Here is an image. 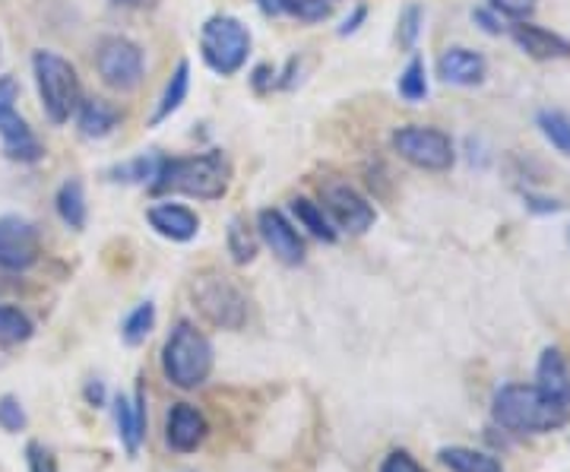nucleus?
<instances>
[{"mask_svg":"<svg viewBox=\"0 0 570 472\" xmlns=\"http://www.w3.org/2000/svg\"><path fill=\"white\" fill-rule=\"evenodd\" d=\"M55 204H58V216L63 219V226H70L73 232L86 228V190H82L80 178L63 181Z\"/></svg>","mask_w":570,"mask_h":472,"instance_id":"nucleus-20","label":"nucleus"},{"mask_svg":"<svg viewBox=\"0 0 570 472\" xmlns=\"http://www.w3.org/2000/svg\"><path fill=\"white\" fill-rule=\"evenodd\" d=\"M190 298L209 324L242 330L247 324V298L223 273H200L190 283Z\"/></svg>","mask_w":570,"mask_h":472,"instance_id":"nucleus-6","label":"nucleus"},{"mask_svg":"<svg viewBox=\"0 0 570 472\" xmlns=\"http://www.w3.org/2000/svg\"><path fill=\"white\" fill-rule=\"evenodd\" d=\"M377 472H425V466H419L415 456H409L406 451H393Z\"/></svg>","mask_w":570,"mask_h":472,"instance_id":"nucleus-35","label":"nucleus"},{"mask_svg":"<svg viewBox=\"0 0 570 472\" xmlns=\"http://www.w3.org/2000/svg\"><path fill=\"white\" fill-rule=\"evenodd\" d=\"M472 20L482 22V29H485V32H491V36H498V32H501V26H498V22H494V17H491V13H485V10H475V13H472Z\"/></svg>","mask_w":570,"mask_h":472,"instance_id":"nucleus-37","label":"nucleus"},{"mask_svg":"<svg viewBox=\"0 0 570 472\" xmlns=\"http://www.w3.org/2000/svg\"><path fill=\"white\" fill-rule=\"evenodd\" d=\"M321 194H324L326 216L333 219L336 228H343L348 235H362V232L374 226V219H377L374 206L367 204L365 194H358L352 185H346V181H330V185H324Z\"/></svg>","mask_w":570,"mask_h":472,"instance_id":"nucleus-10","label":"nucleus"},{"mask_svg":"<svg viewBox=\"0 0 570 472\" xmlns=\"http://www.w3.org/2000/svg\"><path fill=\"white\" fill-rule=\"evenodd\" d=\"M159 163L163 159H134V163H124L118 168H111V178L115 181H127V185H149L153 178H156V171H159Z\"/></svg>","mask_w":570,"mask_h":472,"instance_id":"nucleus-29","label":"nucleus"},{"mask_svg":"<svg viewBox=\"0 0 570 472\" xmlns=\"http://www.w3.org/2000/svg\"><path fill=\"white\" fill-rule=\"evenodd\" d=\"M209 434V422L197 406L190 403H175L168 412V425H165V437L171 444V451L190 453L197 451Z\"/></svg>","mask_w":570,"mask_h":472,"instance_id":"nucleus-14","label":"nucleus"},{"mask_svg":"<svg viewBox=\"0 0 570 472\" xmlns=\"http://www.w3.org/2000/svg\"><path fill=\"white\" fill-rule=\"evenodd\" d=\"M257 235L273 250V257L279 264H285V267L305 264V242H302V235L295 232V226L285 219L279 209H261V216H257Z\"/></svg>","mask_w":570,"mask_h":472,"instance_id":"nucleus-12","label":"nucleus"},{"mask_svg":"<svg viewBox=\"0 0 570 472\" xmlns=\"http://www.w3.org/2000/svg\"><path fill=\"white\" fill-rule=\"evenodd\" d=\"M491 419L513 434L558 432L570 422V410L539 391L535 384H508L491 400Z\"/></svg>","mask_w":570,"mask_h":472,"instance_id":"nucleus-2","label":"nucleus"},{"mask_svg":"<svg viewBox=\"0 0 570 472\" xmlns=\"http://www.w3.org/2000/svg\"><path fill=\"white\" fill-rule=\"evenodd\" d=\"M535 387L570 410V365L568 358H564V352L549 346V350L539 355V365H535Z\"/></svg>","mask_w":570,"mask_h":472,"instance_id":"nucleus-17","label":"nucleus"},{"mask_svg":"<svg viewBox=\"0 0 570 472\" xmlns=\"http://www.w3.org/2000/svg\"><path fill=\"white\" fill-rule=\"evenodd\" d=\"M146 219H149V226L156 228L163 238H171V242H190V238L200 232V219H197V213L181 204L149 206Z\"/></svg>","mask_w":570,"mask_h":472,"instance_id":"nucleus-16","label":"nucleus"},{"mask_svg":"<svg viewBox=\"0 0 570 472\" xmlns=\"http://www.w3.org/2000/svg\"><path fill=\"white\" fill-rule=\"evenodd\" d=\"M39 228L20 216H0V267L22 273L39 264Z\"/></svg>","mask_w":570,"mask_h":472,"instance_id":"nucleus-11","label":"nucleus"},{"mask_svg":"<svg viewBox=\"0 0 570 472\" xmlns=\"http://www.w3.org/2000/svg\"><path fill=\"white\" fill-rule=\"evenodd\" d=\"M510 36L517 41V48L523 55H530L532 61H564L570 58V41L551 29H542L535 22L517 20L510 26Z\"/></svg>","mask_w":570,"mask_h":472,"instance_id":"nucleus-13","label":"nucleus"},{"mask_svg":"<svg viewBox=\"0 0 570 472\" xmlns=\"http://www.w3.org/2000/svg\"><path fill=\"white\" fill-rule=\"evenodd\" d=\"M485 70L489 63L479 51L472 48H448L441 58H438V77L450 86H479L485 80Z\"/></svg>","mask_w":570,"mask_h":472,"instance_id":"nucleus-15","label":"nucleus"},{"mask_svg":"<svg viewBox=\"0 0 570 472\" xmlns=\"http://www.w3.org/2000/svg\"><path fill=\"white\" fill-rule=\"evenodd\" d=\"M438 456H441V463L450 472H504L494 456L482 451H472V448H444Z\"/></svg>","mask_w":570,"mask_h":472,"instance_id":"nucleus-21","label":"nucleus"},{"mask_svg":"<svg viewBox=\"0 0 570 472\" xmlns=\"http://www.w3.org/2000/svg\"><path fill=\"white\" fill-rule=\"evenodd\" d=\"M257 247H261V235L247 226V219H232L228 226V254L235 264H250L257 257Z\"/></svg>","mask_w":570,"mask_h":472,"instance_id":"nucleus-25","label":"nucleus"},{"mask_svg":"<svg viewBox=\"0 0 570 472\" xmlns=\"http://www.w3.org/2000/svg\"><path fill=\"white\" fill-rule=\"evenodd\" d=\"M32 333H36V327H32V321L20 308L0 305V346L3 350L22 346L26 340H32Z\"/></svg>","mask_w":570,"mask_h":472,"instance_id":"nucleus-24","label":"nucleus"},{"mask_svg":"<svg viewBox=\"0 0 570 472\" xmlns=\"http://www.w3.org/2000/svg\"><path fill=\"white\" fill-rule=\"evenodd\" d=\"M77 111H80L82 137H89V140H102L121 121V111L105 99H86Z\"/></svg>","mask_w":570,"mask_h":472,"instance_id":"nucleus-19","label":"nucleus"},{"mask_svg":"<svg viewBox=\"0 0 570 472\" xmlns=\"http://www.w3.org/2000/svg\"><path fill=\"white\" fill-rule=\"evenodd\" d=\"M283 10L285 13H292V17H298V20H324L326 13H330V3L326 0H283Z\"/></svg>","mask_w":570,"mask_h":472,"instance_id":"nucleus-32","label":"nucleus"},{"mask_svg":"<svg viewBox=\"0 0 570 472\" xmlns=\"http://www.w3.org/2000/svg\"><path fill=\"white\" fill-rule=\"evenodd\" d=\"M232 185V163L219 149H209L200 156L163 159L156 178L149 181L153 194H184L197 200H219Z\"/></svg>","mask_w":570,"mask_h":472,"instance_id":"nucleus-1","label":"nucleus"},{"mask_svg":"<svg viewBox=\"0 0 570 472\" xmlns=\"http://www.w3.org/2000/svg\"><path fill=\"white\" fill-rule=\"evenodd\" d=\"M400 96L406 102H422L428 96V77H425V61L415 55L412 61L406 63V70L400 73Z\"/></svg>","mask_w":570,"mask_h":472,"instance_id":"nucleus-28","label":"nucleus"},{"mask_svg":"<svg viewBox=\"0 0 570 472\" xmlns=\"http://www.w3.org/2000/svg\"><path fill=\"white\" fill-rule=\"evenodd\" d=\"M393 149L400 153V159L409 165L422 168V171H450L456 163V149L444 130L438 127H422V124H409L393 134Z\"/></svg>","mask_w":570,"mask_h":472,"instance_id":"nucleus-7","label":"nucleus"},{"mask_svg":"<svg viewBox=\"0 0 570 472\" xmlns=\"http://www.w3.org/2000/svg\"><path fill=\"white\" fill-rule=\"evenodd\" d=\"M17 99H20V86L13 77H0V140L3 153L13 163H39L41 144L36 134L29 130V124L17 115Z\"/></svg>","mask_w":570,"mask_h":472,"instance_id":"nucleus-8","label":"nucleus"},{"mask_svg":"<svg viewBox=\"0 0 570 472\" xmlns=\"http://www.w3.org/2000/svg\"><path fill=\"white\" fill-rule=\"evenodd\" d=\"M96 67L105 86L118 89V92H134L142 82V51L137 41L124 39V36H108L99 41L96 51Z\"/></svg>","mask_w":570,"mask_h":472,"instance_id":"nucleus-9","label":"nucleus"},{"mask_svg":"<svg viewBox=\"0 0 570 472\" xmlns=\"http://www.w3.org/2000/svg\"><path fill=\"white\" fill-rule=\"evenodd\" d=\"M568 242H570V228H568Z\"/></svg>","mask_w":570,"mask_h":472,"instance_id":"nucleus-41","label":"nucleus"},{"mask_svg":"<svg viewBox=\"0 0 570 472\" xmlns=\"http://www.w3.org/2000/svg\"><path fill=\"white\" fill-rule=\"evenodd\" d=\"M163 371L165 377L181 391L200 387L206 377L213 374V346L190 321H181L178 327L171 330V336H168L163 350Z\"/></svg>","mask_w":570,"mask_h":472,"instance_id":"nucleus-4","label":"nucleus"},{"mask_svg":"<svg viewBox=\"0 0 570 472\" xmlns=\"http://www.w3.org/2000/svg\"><path fill=\"white\" fill-rule=\"evenodd\" d=\"M118 3H140V0H118Z\"/></svg>","mask_w":570,"mask_h":472,"instance_id":"nucleus-40","label":"nucleus"},{"mask_svg":"<svg viewBox=\"0 0 570 472\" xmlns=\"http://www.w3.org/2000/svg\"><path fill=\"white\" fill-rule=\"evenodd\" d=\"M200 55L219 77L238 73L250 58V32L235 17H209L200 29Z\"/></svg>","mask_w":570,"mask_h":472,"instance_id":"nucleus-5","label":"nucleus"},{"mask_svg":"<svg viewBox=\"0 0 570 472\" xmlns=\"http://www.w3.org/2000/svg\"><path fill=\"white\" fill-rule=\"evenodd\" d=\"M32 73H36V86H39V99L48 121L67 124L70 115H77L82 102V86L77 77V67L55 55V51H36L32 58Z\"/></svg>","mask_w":570,"mask_h":472,"instance_id":"nucleus-3","label":"nucleus"},{"mask_svg":"<svg viewBox=\"0 0 570 472\" xmlns=\"http://www.w3.org/2000/svg\"><path fill=\"white\" fill-rule=\"evenodd\" d=\"M539 130L546 134V140L558 153L570 156V115H564V111H539Z\"/></svg>","mask_w":570,"mask_h":472,"instance_id":"nucleus-26","label":"nucleus"},{"mask_svg":"<svg viewBox=\"0 0 570 472\" xmlns=\"http://www.w3.org/2000/svg\"><path fill=\"white\" fill-rule=\"evenodd\" d=\"M365 17H367V10L365 7H358V10H355V13H352V17H348L343 26H340V36H352V32H355V29L365 22Z\"/></svg>","mask_w":570,"mask_h":472,"instance_id":"nucleus-36","label":"nucleus"},{"mask_svg":"<svg viewBox=\"0 0 570 472\" xmlns=\"http://www.w3.org/2000/svg\"><path fill=\"white\" fill-rule=\"evenodd\" d=\"M26 460H29V472H58L55 453L48 451V448H41L39 441H32V444L26 448Z\"/></svg>","mask_w":570,"mask_h":472,"instance_id":"nucleus-33","label":"nucleus"},{"mask_svg":"<svg viewBox=\"0 0 570 472\" xmlns=\"http://www.w3.org/2000/svg\"><path fill=\"white\" fill-rule=\"evenodd\" d=\"M494 13H504L510 20H527L535 10V0H491Z\"/></svg>","mask_w":570,"mask_h":472,"instance_id":"nucleus-34","label":"nucleus"},{"mask_svg":"<svg viewBox=\"0 0 570 472\" xmlns=\"http://www.w3.org/2000/svg\"><path fill=\"white\" fill-rule=\"evenodd\" d=\"M261 3V10H264L266 17H276V13H283V0H257Z\"/></svg>","mask_w":570,"mask_h":472,"instance_id":"nucleus-39","label":"nucleus"},{"mask_svg":"<svg viewBox=\"0 0 570 472\" xmlns=\"http://www.w3.org/2000/svg\"><path fill=\"white\" fill-rule=\"evenodd\" d=\"M422 22H425V13H422V7L419 3H409L406 10L400 13V29H396V39L400 45L412 51L415 45H419V36H422Z\"/></svg>","mask_w":570,"mask_h":472,"instance_id":"nucleus-30","label":"nucleus"},{"mask_svg":"<svg viewBox=\"0 0 570 472\" xmlns=\"http://www.w3.org/2000/svg\"><path fill=\"white\" fill-rule=\"evenodd\" d=\"M153 324H156V308L146 302V305H140V308H134L130 314H127V321H124L121 327V336L127 346H140V343H146V336L153 333Z\"/></svg>","mask_w":570,"mask_h":472,"instance_id":"nucleus-27","label":"nucleus"},{"mask_svg":"<svg viewBox=\"0 0 570 472\" xmlns=\"http://www.w3.org/2000/svg\"><path fill=\"white\" fill-rule=\"evenodd\" d=\"M187 89H190V63L181 61L175 67V73H171V80L165 86L163 99H159V108H156V115H153V124H163L165 118H171L178 108L187 99Z\"/></svg>","mask_w":570,"mask_h":472,"instance_id":"nucleus-23","label":"nucleus"},{"mask_svg":"<svg viewBox=\"0 0 570 472\" xmlns=\"http://www.w3.org/2000/svg\"><path fill=\"white\" fill-rule=\"evenodd\" d=\"M0 429L10 434L26 429V410L17 396H0Z\"/></svg>","mask_w":570,"mask_h":472,"instance_id":"nucleus-31","label":"nucleus"},{"mask_svg":"<svg viewBox=\"0 0 570 472\" xmlns=\"http://www.w3.org/2000/svg\"><path fill=\"white\" fill-rule=\"evenodd\" d=\"M86 400H89V403H96V406H102L105 403L102 384H89V387H86Z\"/></svg>","mask_w":570,"mask_h":472,"instance_id":"nucleus-38","label":"nucleus"},{"mask_svg":"<svg viewBox=\"0 0 570 472\" xmlns=\"http://www.w3.org/2000/svg\"><path fill=\"white\" fill-rule=\"evenodd\" d=\"M115 419H118V434H121L124 448L130 456H137L142 437H146V396H142V391H137L134 400L118 396L115 400Z\"/></svg>","mask_w":570,"mask_h":472,"instance_id":"nucleus-18","label":"nucleus"},{"mask_svg":"<svg viewBox=\"0 0 570 472\" xmlns=\"http://www.w3.org/2000/svg\"><path fill=\"white\" fill-rule=\"evenodd\" d=\"M292 213H295L298 226H305L314 238H321L326 245L336 242V228L326 219L324 206H317L314 200H307V197H295V200H292Z\"/></svg>","mask_w":570,"mask_h":472,"instance_id":"nucleus-22","label":"nucleus"}]
</instances>
